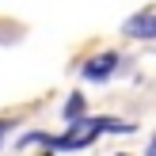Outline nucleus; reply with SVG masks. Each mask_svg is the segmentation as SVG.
Returning <instances> with one entry per match:
<instances>
[{
  "mask_svg": "<svg viewBox=\"0 0 156 156\" xmlns=\"http://www.w3.org/2000/svg\"><path fill=\"white\" fill-rule=\"evenodd\" d=\"M99 129H111V133H133V126H129V122H114V118H80L65 137L30 133V137H23V145H38V141H42V145H50V149H84V145L95 141Z\"/></svg>",
  "mask_w": 156,
  "mask_h": 156,
  "instance_id": "obj_1",
  "label": "nucleus"
},
{
  "mask_svg": "<svg viewBox=\"0 0 156 156\" xmlns=\"http://www.w3.org/2000/svg\"><path fill=\"white\" fill-rule=\"evenodd\" d=\"M126 34H133V38H156V12H141V15H133V19H126Z\"/></svg>",
  "mask_w": 156,
  "mask_h": 156,
  "instance_id": "obj_2",
  "label": "nucleus"
},
{
  "mask_svg": "<svg viewBox=\"0 0 156 156\" xmlns=\"http://www.w3.org/2000/svg\"><path fill=\"white\" fill-rule=\"evenodd\" d=\"M114 65H118V53H103V57H91L88 65H84V76H88V80H107V76L114 73Z\"/></svg>",
  "mask_w": 156,
  "mask_h": 156,
  "instance_id": "obj_3",
  "label": "nucleus"
},
{
  "mask_svg": "<svg viewBox=\"0 0 156 156\" xmlns=\"http://www.w3.org/2000/svg\"><path fill=\"white\" fill-rule=\"evenodd\" d=\"M65 118H69V122H80V118H84V95H76V91L69 95V103H65Z\"/></svg>",
  "mask_w": 156,
  "mask_h": 156,
  "instance_id": "obj_4",
  "label": "nucleus"
},
{
  "mask_svg": "<svg viewBox=\"0 0 156 156\" xmlns=\"http://www.w3.org/2000/svg\"><path fill=\"white\" fill-rule=\"evenodd\" d=\"M145 156H156V137H152V145H149V152H145Z\"/></svg>",
  "mask_w": 156,
  "mask_h": 156,
  "instance_id": "obj_5",
  "label": "nucleus"
},
{
  "mask_svg": "<svg viewBox=\"0 0 156 156\" xmlns=\"http://www.w3.org/2000/svg\"><path fill=\"white\" fill-rule=\"evenodd\" d=\"M4 129H8V122H0V133H4Z\"/></svg>",
  "mask_w": 156,
  "mask_h": 156,
  "instance_id": "obj_6",
  "label": "nucleus"
}]
</instances>
